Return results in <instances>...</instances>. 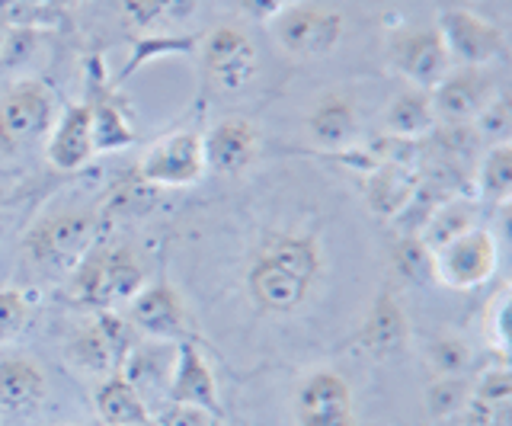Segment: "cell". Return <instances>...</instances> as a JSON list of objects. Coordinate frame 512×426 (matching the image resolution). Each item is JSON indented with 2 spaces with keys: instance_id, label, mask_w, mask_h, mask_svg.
Listing matches in <instances>:
<instances>
[{
  "instance_id": "1",
  "label": "cell",
  "mask_w": 512,
  "mask_h": 426,
  "mask_svg": "<svg viewBox=\"0 0 512 426\" xmlns=\"http://www.w3.org/2000/svg\"><path fill=\"white\" fill-rule=\"evenodd\" d=\"M327 273L324 244L301 225L263 231L244 263V292L269 318H288L311 302Z\"/></svg>"
},
{
  "instance_id": "2",
  "label": "cell",
  "mask_w": 512,
  "mask_h": 426,
  "mask_svg": "<svg viewBox=\"0 0 512 426\" xmlns=\"http://www.w3.org/2000/svg\"><path fill=\"white\" fill-rule=\"evenodd\" d=\"M96 212L90 209H58L39 218L23 238V257L39 276H71L80 260L96 244Z\"/></svg>"
},
{
  "instance_id": "3",
  "label": "cell",
  "mask_w": 512,
  "mask_h": 426,
  "mask_svg": "<svg viewBox=\"0 0 512 426\" xmlns=\"http://www.w3.org/2000/svg\"><path fill=\"white\" fill-rule=\"evenodd\" d=\"M77 298L93 311H122L148 286V273L128 244H100L71 273Z\"/></svg>"
},
{
  "instance_id": "4",
  "label": "cell",
  "mask_w": 512,
  "mask_h": 426,
  "mask_svg": "<svg viewBox=\"0 0 512 426\" xmlns=\"http://www.w3.org/2000/svg\"><path fill=\"white\" fill-rule=\"evenodd\" d=\"M135 343L138 334L122 311H93V318L71 330L68 343H64V356L80 375L103 382V378L122 372V362Z\"/></svg>"
},
{
  "instance_id": "5",
  "label": "cell",
  "mask_w": 512,
  "mask_h": 426,
  "mask_svg": "<svg viewBox=\"0 0 512 426\" xmlns=\"http://www.w3.org/2000/svg\"><path fill=\"white\" fill-rule=\"evenodd\" d=\"M58 93L39 77H20L0 97V148L20 151L52 132Z\"/></svg>"
},
{
  "instance_id": "6",
  "label": "cell",
  "mask_w": 512,
  "mask_h": 426,
  "mask_svg": "<svg viewBox=\"0 0 512 426\" xmlns=\"http://www.w3.org/2000/svg\"><path fill=\"white\" fill-rule=\"evenodd\" d=\"M496 266H500V244H496L493 231L471 228L458 234L455 241L432 250L429 276H436V282L455 292H471L493 279Z\"/></svg>"
},
{
  "instance_id": "7",
  "label": "cell",
  "mask_w": 512,
  "mask_h": 426,
  "mask_svg": "<svg viewBox=\"0 0 512 426\" xmlns=\"http://www.w3.org/2000/svg\"><path fill=\"white\" fill-rule=\"evenodd\" d=\"M269 29L282 52L295 58H320V55H330L336 45L343 42L346 20L340 10L298 0V4L282 10L279 17L269 23Z\"/></svg>"
},
{
  "instance_id": "8",
  "label": "cell",
  "mask_w": 512,
  "mask_h": 426,
  "mask_svg": "<svg viewBox=\"0 0 512 426\" xmlns=\"http://www.w3.org/2000/svg\"><path fill=\"white\" fill-rule=\"evenodd\" d=\"M202 52V71L218 90L237 93L256 81L260 71V52H256L253 39L247 36V29L240 26H215L199 45Z\"/></svg>"
},
{
  "instance_id": "9",
  "label": "cell",
  "mask_w": 512,
  "mask_h": 426,
  "mask_svg": "<svg viewBox=\"0 0 512 426\" xmlns=\"http://www.w3.org/2000/svg\"><path fill=\"white\" fill-rule=\"evenodd\" d=\"M208 173L205 167V148L199 132H170L157 138L154 145L138 157V177L151 186L164 189H183L199 183Z\"/></svg>"
},
{
  "instance_id": "10",
  "label": "cell",
  "mask_w": 512,
  "mask_h": 426,
  "mask_svg": "<svg viewBox=\"0 0 512 426\" xmlns=\"http://www.w3.org/2000/svg\"><path fill=\"white\" fill-rule=\"evenodd\" d=\"M439 36L445 42V52L452 58V65L464 68H487L506 52V36L503 29L484 20L474 10H445L439 17Z\"/></svg>"
},
{
  "instance_id": "11",
  "label": "cell",
  "mask_w": 512,
  "mask_h": 426,
  "mask_svg": "<svg viewBox=\"0 0 512 426\" xmlns=\"http://www.w3.org/2000/svg\"><path fill=\"white\" fill-rule=\"evenodd\" d=\"M298 426H352L356 407L346 378L333 369H314L295 388Z\"/></svg>"
},
{
  "instance_id": "12",
  "label": "cell",
  "mask_w": 512,
  "mask_h": 426,
  "mask_svg": "<svg viewBox=\"0 0 512 426\" xmlns=\"http://www.w3.org/2000/svg\"><path fill=\"white\" fill-rule=\"evenodd\" d=\"M125 321L132 324L138 337L148 340H186V302L170 282H148L132 302L122 308Z\"/></svg>"
},
{
  "instance_id": "13",
  "label": "cell",
  "mask_w": 512,
  "mask_h": 426,
  "mask_svg": "<svg viewBox=\"0 0 512 426\" xmlns=\"http://www.w3.org/2000/svg\"><path fill=\"white\" fill-rule=\"evenodd\" d=\"M176 353H180V343L138 337V343L128 350V356L122 362L119 375L138 391V398L148 404L151 414L157 407L167 404L173 369H176Z\"/></svg>"
},
{
  "instance_id": "14",
  "label": "cell",
  "mask_w": 512,
  "mask_h": 426,
  "mask_svg": "<svg viewBox=\"0 0 512 426\" xmlns=\"http://www.w3.org/2000/svg\"><path fill=\"white\" fill-rule=\"evenodd\" d=\"M436 119L445 122H468L477 119L487 109V103L496 97V84L487 74V68H464L455 65L442 81L429 90Z\"/></svg>"
},
{
  "instance_id": "15",
  "label": "cell",
  "mask_w": 512,
  "mask_h": 426,
  "mask_svg": "<svg viewBox=\"0 0 512 426\" xmlns=\"http://www.w3.org/2000/svg\"><path fill=\"white\" fill-rule=\"evenodd\" d=\"M45 157L48 164L61 173H74L87 167L96 157V141H93V116L87 100L68 103L55 116L52 132L45 135Z\"/></svg>"
},
{
  "instance_id": "16",
  "label": "cell",
  "mask_w": 512,
  "mask_h": 426,
  "mask_svg": "<svg viewBox=\"0 0 512 426\" xmlns=\"http://www.w3.org/2000/svg\"><path fill=\"white\" fill-rule=\"evenodd\" d=\"M391 65L397 68L400 77H407L416 90L429 93L448 71H452V58L445 52L439 29H413V33L394 39Z\"/></svg>"
},
{
  "instance_id": "17",
  "label": "cell",
  "mask_w": 512,
  "mask_h": 426,
  "mask_svg": "<svg viewBox=\"0 0 512 426\" xmlns=\"http://www.w3.org/2000/svg\"><path fill=\"white\" fill-rule=\"evenodd\" d=\"M48 394V375L42 362L29 353L0 356V417L26 420L42 407Z\"/></svg>"
},
{
  "instance_id": "18",
  "label": "cell",
  "mask_w": 512,
  "mask_h": 426,
  "mask_svg": "<svg viewBox=\"0 0 512 426\" xmlns=\"http://www.w3.org/2000/svg\"><path fill=\"white\" fill-rule=\"evenodd\" d=\"M205 148V167L221 177H237L244 173L256 154H260V129L244 116L218 119L212 129L202 135Z\"/></svg>"
},
{
  "instance_id": "19",
  "label": "cell",
  "mask_w": 512,
  "mask_h": 426,
  "mask_svg": "<svg viewBox=\"0 0 512 426\" xmlns=\"http://www.w3.org/2000/svg\"><path fill=\"white\" fill-rule=\"evenodd\" d=\"M362 129L359 106L346 93H320L308 113V138L320 151H349Z\"/></svg>"
},
{
  "instance_id": "20",
  "label": "cell",
  "mask_w": 512,
  "mask_h": 426,
  "mask_svg": "<svg viewBox=\"0 0 512 426\" xmlns=\"http://www.w3.org/2000/svg\"><path fill=\"white\" fill-rule=\"evenodd\" d=\"M167 404H196L221 417V394H218L215 372L192 340H183L180 353H176V369H173Z\"/></svg>"
},
{
  "instance_id": "21",
  "label": "cell",
  "mask_w": 512,
  "mask_h": 426,
  "mask_svg": "<svg viewBox=\"0 0 512 426\" xmlns=\"http://www.w3.org/2000/svg\"><path fill=\"white\" fill-rule=\"evenodd\" d=\"M90 116H93V141L96 154L103 151H122L128 145H135V129L132 119L122 109V103L112 97L106 87V74L100 71L96 61H90Z\"/></svg>"
},
{
  "instance_id": "22",
  "label": "cell",
  "mask_w": 512,
  "mask_h": 426,
  "mask_svg": "<svg viewBox=\"0 0 512 426\" xmlns=\"http://www.w3.org/2000/svg\"><path fill=\"white\" fill-rule=\"evenodd\" d=\"M93 407H96V417L103 420V426H135V423L151 420L148 404L138 398V391L128 385L119 372L103 378V382H96Z\"/></svg>"
},
{
  "instance_id": "23",
  "label": "cell",
  "mask_w": 512,
  "mask_h": 426,
  "mask_svg": "<svg viewBox=\"0 0 512 426\" xmlns=\"http://www.w3.org/2000/svg\"><path fill=\"white\" fill-rule=\"evenodd\" d=\"M199 0H125V23L144 36H167V29L196 17Z\"/></svg>"
},
{
  "instance_id": "24",
  "label": "cell",
  "mask_w": 512,
  "mask_h": 426,
  "mask_svg": "<svg viewBox=\"0 0 512 426\" xmlns=\"http://www.w3.org/2000/svg\"><path fill=\"white\" fill-rule=\"evenodd\" d=\"M512 401V385H509V369H487L484 375L471 385V398L464 414L471 417L474 426H503Z\"/></svg>"
},
{
  "instance_id": "25",
  "label": "cell",
  "mask_w": 512,
  "mask_h": 426,
  "mask_svg": "<svg viewBox=\"0 0 512 426\" xmlns=\"http://www.w3.org/2000/svg\"><path fill=\"white\" fill-rule=\"evenodd\" d=\"M436 125V109L426 90H404L384 109V129L397 138H416Z\"/></svg>"
},
{
  "instance_id": "26",
  "label": "cell",
  "mask_w": 512,
  "mask_h": 426,
  "mask_svg": "<svg viewBox=\"0 0 512 426\" xmlns=\"http://www.w3.org/2000/svg\"><path fill=\"white\" fill-rule=\"evenodd\" d=\"M404 340H407V318H404V311H400V305L394 302V295L384 292L365 321L362 346L372 353H394L404 346Z\"/></svg>"
},
{
  "instance_id": "27",
  "label": "cell",
  "mask_w": 512,
  "mask_h": 426,
  "mask_svg": "<svg viewBox=\"0 0 512 426\" xmlns=\"http://www.w3.org/2000/svg\"><path fill=\"white\" fill-rule=\"evenodd\" d=\"M471 228H477L474 202L471 199H452V202L439 205V209L426 218V225H423L420 234H416V238H420L426 244V250L432 254V250H439L442 244L455 241L458 234L471 231Z\"/></svg>"
},
{
  "instance_id": "28",
  "label": "cell",
  "mask_w": 512,
  "mask_h": 426,
  "mask_svg": "<svg viewBox=\"0 0 512 426\" xmlns=\"http://www.w3.org/2000/svg\"><path fill=\"white\" fill-rule=\"evenodd\" d=\"M477 196L487 205H506L512 196V148L509 141L487 148L484 161L477 167Z\"/></svg>"
},
{
  "instance_id": "29",
  "label": "cell",
  "mask_w": 512,
  "mask_h": 426,
  "mask_svg": "<svg viewBox=\"0 0 512 426\" xmlns=\"http://www.w3.org/2000/svg\"><path fill=\"white\" fill-rule=\"evenodd\" d=\"M368 196H372V205L384 215H397L400 209H407L413 202V183L407 177V170H397V167L375 170Z\"/></svg>"
},
{
  "instance_id": "30",
  "label": "cell",
  "mask_w": 512,
  "mask_h": 426,
  "mask_svg": "<svg viewBox=\"0 0 512 426\" xmlns=\"http://www.w3.org/2000/svg\"><path fill=\"white\" fill-rule=\"evenodd\" d=\"M471 359V346L461 337L445 334L429 343V366L436 372V378H464L471 369Z\"/></svg>"
},
{
  "instance_id": "31",
  "label": "cell",
  "mask_w": 512,
  "mask_h": 426,
  "mask_svg": "<svg viewBox=\"0 0 512 426\" xmlns=\"http://www.w3.org/2000/svg\"><path fill=\"white\" fill-rule=\"evenodd\" d=\"M468 398H471L468 378H436L426 391V404L432 410V417H439V420L461 417L464 407H468Z\"/></svg>"
},
{
  "instance_id": "32",
  "label": "cell",
  "mask_w": 512,
  "mask_h": 426,
  "mask_svg": "<svg viewBox=\"0 0 512 426\" xmlns=\"http://www.w3.org/2000/svg\"><path fill=\"white\" fill-rule=\"evenodd\" d=\"M32 302L23 289H0V346H7L23 334Z\"/></svg>"
},
{
  "instance_id": "33",
  "label": "cell",
  "mask_w": 512,
  "mask_h": 426,
  "mask_svg": "<svg viewBox=\"0 0 512 426\" xmlns=\"http://www.w3.org/2000/svg\"><path fill=\"white\" fill-rule=\"evenodd\" d=\"M154 426H218L221 417L196 404H164L151 414Z\"/></svg>"
},
{
  "instance_id": "34",
  "label": "cell",
  "mask_w": 512,
  "mask_h": 426,
  "mask_svg": "<svg viewBox=\"0 0 512 426\" xmlns=\"http://www.w3.org/2000/svg\"><path fill=\"white\" fill-rule=\"evenodd\" d=\"M477 129L484 132L487 138H496V145L500 141H506V129H509V106H506V100L496 93V97L487 103V109L484 113L477 116Z\"/></svg>"
},
{
  "instance_id": "35",
  "label": "cell",
  "mask_w": 512,
  "mask_h": 426,
  "mask_svg": "<svg viewBox=\"0 0 512 426\" xmlns=\"http://www.w3.org/2000/svg\"><path fill=\"white\" fill-rule=\"evenodd\" d=\"M429 250H426V244L416 238H404L400 241V247H397V263H400V270H404L407 276H426L429 273Z\"/></svg>"
},
{
  "instance_id": "36",
  "label": "cell",
  "mask_w": 512,
  "mask_h": 426,
  "mask_svg": "<svg viewBox=\"0 0 512 426\" xmlns=\"http://www.w3.org/2000/svg\"><path fill=\"white\" fill-rule=\"evenodd\" d=\"M240 13H247L250 20H260V23H272L279 17L282 10H288L298 0H234Z\"/></svg>"
},
{
  "instance_id": "37",
  "label": "cell",
  "mask_w": 512,
  "mask_h": 426,
  "mask_svg": "<svg viewBox=\"0 0 512 426\" xmlns=\"http://www.w3.org/2000/svg\"><path fill=\"white\" fill-rule=\"evenodd\" d=\"M487 324H490V340H493V346L500 353H506V340H509V298L506 295H500L493 302V311H487Z\"/></svg>"
},
{
  "instance_id": "38",
  "label": "cell",
  "mask_w": 512,
  "mask_h": 426,
  "mask_svg": "<svg viewBox=\"0 0 512 426\" xmlns=\"http://www.w3.org/2000/svg\"><path fill=\"white\" fill-rule=\"evenodd\" d=\"M135 426H154V423H151V420H148V423H135Z\"/></svg>"
},
{
  "instance_id": "39",
  "label": "cell",
  "mask_w": 512,
  "mask_h": 426,
  "mask_svg": "<svg viewBox=\"0 0 512 426\" xmlns=\"http://www.w3.org/2000/svg\"><path fill=\"white\" fill-rule=\"evenodd\" d=\"M218 426H224V423H218Z\"/></svg>"
}]
</instances>
